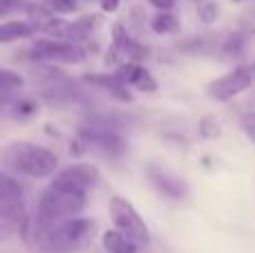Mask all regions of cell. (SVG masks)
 <instances>
[{"label": "cell", "mask_w": 255, "mask_h": 253, "mask_svg": "<svg viewBox=\"0 0 255 253\" xmlns=\"http://www.w3.org/2000/svg\"><path fill=\"white\" fill-rule=\"evenodd\" d=\"M0 159L7 168L27 175L31 179H47L58 170V157L43 146L31 141H13L0 152Z\"/></svg>", "instance_id": "6da1fadb"}, {"label": "cell", "mask_w": 255, "mask_h": 253, "mask_svg": "<svg viewBox=\"0 0 255 253\" xmlns=\"http://www.w3.org/2000/svg\"><path fill=\"white\" fill-rule=\"evenodd\" d=\"M85 204H88L85 193H70L47 186V191L38 200V209H36V238H40L49 227H54L61 220L81 215Z\"/></svg>", "instance_id": "7a4b0ae2"}, {"label": "cell", "mask_w": 255, "mask_h": 253, "mask_svg": "<svg viewBox=\"0 0 255 253\" xmlns=\"http://www.w3.org/2000/svg\"><path fill=\"white\" fill-rule=\"evenodd\" d=\"M97 222L92 218H65L61 222H56L54 227H49L43 236L38 238L43 245H47L52 251H79L83 247H88V242L92 240Z\"/></svg>", "instance_id": "3957f363"}, {"label": "cell", "mask_w": 255, "mask_h": 253, "mask_svg": "<svg viewBox=\"0 0 255 253\" xmlns=\"http://www.w3.org/2000/svg\"><path fill=\"white\" fill-rule=\"evenodd\" d=\"M79 137L83 139L88 148H94L97 152L110 157V159H119L128 150L126 137L117 130V126L108 124V121H92L88 126H81Z\"/></svg>", "instance_id": "277c9868"}, {"label": "cell", "mask_w": 255, "mask_h": 253, "mask_svg": "<svg viewBox=\"0 0 255 253\" xmlns=\"http://www.w3.org/2000/svg\"><path fill=\"white\" fill-rule=\"evenodd\" d=\"M110 218L115 222V229H119L124 236H128L136 247L148 245L150 242V231L145 227L143 218L139 215V211L121 195H115L110 200Z\"/></svg>", "instance_id": "5b68a950"}, {"label": "cell", "mask_w": 255, "mask_h": 253, "mask_svg": "<svg viewBox=\"0 0 255 253\" xmlns=\"http://www.w3.org/2000/svg\"><path fill=\"white\" fill-rule=\"evenodd\" d=\"M29 54H34L31 58L36 61H49V63H63V65H79L85 61V49L79 43L72 40H63V38H38L31 45Z\"/></svg>", "instance_id": "8992f818"}, {"label": "cell", "mask_w": 255, "mask_h": 253, "mask_svg": "<svg viewBox=\"0 0 255 253\" xmlns=\"http://www.w3.org/2000/svg\"><path fill=\"white\" fill-rule=\"evenodd\" d=\"M99 182V170L97 166L85 164V161H76V164L67 166L63 170H56L52 175V184L49 186L61 188V191H70V193H85L92 186H97Z\"/></svg>", "instance_id": "52a82bcc"}, {"label": "cell", "mask_w": 255, "mask_h": 253, "mask_svg": "<svg viewBox=\"0 0 255 253\" xmlns=\"http://www.w3.org/2000/svg\"><path fill=\"white\" fill-rule=\"evenodd\" d=\"M25 218V193L20 182L0 170V220L9 224H20Z\"/></svg>", "instance_id": "ba28073f"}, {"label": "cell", "mask_w": 255, "mask_h": 253, "mask_svg": "<svg viewBox=\"0 0 255 253\" xmlns=\"http://www.w3.org/2000/svg\"><path fill=\"white\" fill-rule=\"evenodd\" d=\"M251 85H253L251 70H249V67H235V70H231L229 74L211 81L208 88H206V92L213 101L226 103V101H231V99L240 97L242 92H247Z\"/></svg>", "instance_id": "9c48e42d"}, {"label": "cell", "mask_w": 255, "mask_h": 253, "mask_svg": "<svg viewBox=\"0 0 255 253\" xmlns=\"http://www.w3.org/2000/svg\"><path fill=\"white\" fill-rule=\"evenodd\" d=\"M145 177L150 179V184L154 186V191L159 195L168 197V200H184L188 193V184L181 177H177L172 170L163 168L159 164H148L145 166Z\"/></svg>", "instance_id": "30bf717a"}, {"label": "cell", "mask_w": 255, "mask_h": 253, "mask_svg": "<svg viewBox=\"0 0 255 253\" xmlns=\"http://www.w3.org/2000/svg\"><path fill=\"white\" fill-rule=\"evenodd\" d=\"M115 74L119 76L126 85L136 88L139 92H154V90H157V81L152 79V74H150L145 67H141V63L128 61L115 72Z\"/></svg>", "instance_id": "8fae6325"}, {"label": "cell", "mask_w": 255, "mask_h": 253, "mask_svg": "<svg viewBox=\"0 0 255 253\" xmlns=\"http://www.w3.org/2000/svg\"><path fill=\"white\" fill-rule=\"evenodd\" d=\"M88 83L97 85V88H103L121 103H130L132 101V94H130V85H126L124 81L119 79L117 74H85L83 76Z\"/></svg>", "instance_id": "7c38bea8"}, {"label": "cell", "mask_w": 255, "mask_h": 253, "mask_svg": "<svg viewBox=\"0 0 255 253\" xmlns=\"http://www.w3.org/2000/svg\"><path fill=\"white\" fill-rule=\"evenodd\" d=\"M38 22L34 20H9L0 25V43H16L22 38H31L34 34H38Z\"/></svg>", "instance_id": "4fadbf2b"}, {"label": "cell", "mask_w": 255, "mask_h": 253, "mask_svg": "<svg viewBox=\"0 0 255 253\" xmlns=\"http://www.w3.org/2000/svg\"><path fill=\"white\" fill-rule=\"evenodd\" d=\"M99 20H101L99 16H83L74 22H65V27H63V31H61V38L72 40V43H83V40H88L90 34L97 29Z\"/></svg>", "instance_id": "5bb4252c"}, {"label": "cell", "mask_w": 255, "mask_h": 253, "mask_svg": "<svg viewBox=\"0 0 255 253\" xmlns=\"http://www.w3.org/2000/svg\"><path fill=\"white\" fill-rule=\"evenodd\" d=\"M103 247L108 253H136V245L119 229H108L103 233Z\"/></svg>", "instance_id": "9a60e30c"}, {"label": "cell", "mask_w": 255, "mask_h": 253, "mask_svg": "<svg viewBox=\"0 0 255 253\" xmlns=\"http://www.w3.org/2000/svg\"><path fill=\"white\" fill-rule=\"evenodd\" d=\"M181 27L179 18L175 16L172 11H159L157 16L150 20V29L159 36H166V34H177Z\"/></svg>", "instance_id": "2e32d148"}, {"label": "cell", "mask_w": 255, "mask_h": 253, "mask_svg": "<svg viewBox=\"0 0 255 253\" xmlns=\"http://www.w3.org/2000/svg\"><path fill=\"white\" fill-rule=\"evenodd\" d=\"M22 76L13 70H7V67H0V92H11V90L22 88Z\"/></svg>", "instance_id": "e0dca14e"}, {"label": "cell", "mask_w": 255, "mask_h": 253, "mask_svg": "<svg viewBox=\"0 0 255 253\" xmlns=\"http://www.w3.org/2000/svg\"><path fill=\"white\" fill-rule=\"evenodd\" d=\"M244 49H247V38H244V34H231L229 38L224 40V45H222V52H224L226 56H242Z\"/></svg>", "instance_id": "ac0fdd59"}, {"label": "cell", "mask_w": 255, "mask_h": 253, "mask_svg": "<svg viewBox=\"0 0 255 253\" xmlns=\"http://www.w3.org/2000/svg\"><path fill=\"white\" fill-rule=\"evenodd\" d=\"M121 54L128 56V61L141 63V61H145V56H148V49H145L141 43H136L134 38H130V36H128V40H126L124 49H121Z\"/></svg>", "instance_id": "d6986e66"}, {"label": "cell", "mask_w": 255, "mask_h": 253, "mask_svg": "<svg viewBox=\"0 0 255 253\" xmlns=\"http://www.w3.org/2000/svg\"><path fill=\"white\" fill-rule=\"evenodd\" d=\"M36 110H38V106H36L31 99H18V101H13L11 106H9V112H11L13 117H18V119L36 115Z\"/></svg>", "instance_id": "ffe728a7"}, {"label": "cell", "mask_w": 255, "mask_h": 253, "mask_svg": "<svg viewBox=\"0 0 255 253\" xmlns=\"http://www.w3.org/2000/svg\"><path fill=\"white\" fill-rule=\"evenodd\" d=\"M197 13H199V20L206 22V25H211L213 20H217L220 7H217V2H213V0H204V2H199Z\"/></svg>", "instance_id": "44dd1931"}, {"label": "cell", "mask_w": 255, "mask_h": 253, "mask_svg": "<svg viewBox=\"0 0 255 253\" xmlns=\"http://www.w3.org/2000/svg\"><path fill=\"white\" fill-rule=\"evenodd\" d=\"M54 13H72L76 11V0H43Z\"/></svg>", "instance_id": "7402d4cb"}, {"label": "cell", "mask_w": 255, "mask_h": 253, "mask_svg": "<svg viewBox=\"0 0 255 253\" xmlns=\"http://www.w3.org/2000/svg\"><path fill=\"white\" fill-rule=\"evenodd\" d=\"M240 126H242L244 134H247L249 139L255 143V110H249L242 115V119H240Z\"/></svg>", "instance_id": "603a6c76"}, {"label": "cell", "mask_w": 255, "mask_h": 253, "mask_svg": "<svg viewBox=\"0 0 255 253\" xmlns=\"http://www.w3.org/2000/svg\"><path fill=\"white\" fill-rule=\"evenodd\" d=\"M126 40H128V31L124 29V25H115V27H112V47H115L117 52H121V49H124Z\"/></svg>", "instance_id": "cb8c5ba5"}, {"label": "cell", "mask_w": 255, "mask_h": 253, "mask_svg": "<svg viewBox=\"0 0 255 253\" xmlns=\"http://www.w3.org/2000/svg\"><path fill=\"white\" fill-rule=\"evenodd\" d=\"M199 132H202V137H206V139H215V137H220V126H217L213 119H204L202 124H199Z\"/></svg>", "instance_id": "d4e9b609"}, {"label": "cell", "mask_w": 255, "mask_h": 253, "mask_svg": "<svg viewBox=\"0 0 255 253\" xmlns=\"http://www.w3.org/2000/svg\"><path fill=\"white\" fill-rule=\"evenodd\" d=\"M29 2V0H0V16L11 11H22V7Z\"/></svg>", "instance_id": "484cf974"}, {"label": "cell", "mask_w": 255, "mask_h": 253, "mask_svg": "<svg viewBox=\"0 0 255 253\" xmlns=\"http://www.w3.org/2000/svg\"><path fill=\"white\" fill-rule=\"evenodd\" d=\"M157 11H172L175 9V0H148Z\"/></svg>", "instance_id": "4316f807"}, {"label": "cell", "mask_w": 255, "mask_h": 253, "mask_svg": "<svg viewBox=\"0 0 255 253\" xmlns=\"http://www.w3.org/2000/svg\"><path fill=\"white\" fill-rule=\"evenodd\" d=\"M119 4H121V0H101V9L106 13H115L119 9Z\"/></svg>", "instance_id": "83f0119b"}, {"label": "cell", "mask_w": 255, "mask_h": 253, "mask_svg": "<svg viewBox=\"0 0 255 253\" xmlns=\"http://www.w3.org/2000/svg\"><path fill=\"white\" fill-rule=\"evenodd\" d=\"M249 70H251V74H253V79H255V63H253L251 67H249Z\"/></svg>", "instance_id": "f1b7e54d"}, {"label": "cell", "mask_w": 255, "mask_h": 253, "mask_svg": "<svg viewBox=\"0 0 255 253\" xmlns=\"http://www.w3.org/2000/svg\"><path fill=\"white\" fill-rule=\"evenodd\" d=\"M193 2H204V0H193Z\"/></svg>", "instance_id": "f546056e"}, {"label": "cell", "mask_w": 255, "mask_h": 253, "mask_svg": "<svg viewBox=\"0 0 255 253\" xmlns=\"http://www.w3.org/2000/svg\"><path fill=\"white\" fill-rule=\"evenodd\" d=\"M49 253H58V251H49Z\"/></svg>", "instance_id": "4dcf8cb0"}, {"label": "cell", "mask_w": 255, "mask_h": 253, "mask_svg": "<svg viewBox=\"0 0 255 253\" xmlns=\"http://www.w3.org/2000/svg\"><path fill=\"white\" fill-rule=\"evenodd\" d=\"M235 2H240V0H235Z\"/></svg>", "instance_id": "1f68e13d"}]
</instances>
